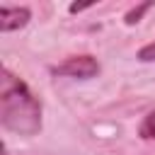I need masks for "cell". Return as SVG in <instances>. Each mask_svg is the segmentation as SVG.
<instances>
[{
  "mask_svg": "<svg viewBox=\"0 0 155 155\" xmlns=\"http://www.w3.org/2000/svg\"><path fill=\"white\" fill-rule=\"evenodd\" d=\"M0 124L5 131L27 138L41 131V102L7 68L0 70Z\"/></svg>",
  "mask_w": 155,
  "mask_h": 155,
  "instance_id": "obj_1",
  "label": "cell"
},
{
  "mask_svg": "<svg viewBox=\"0 0 155 155\" xmlns=\"http://www.w3.org/2000/svg\"><path fill=\"white\" fill-rule=\"evenodd\" d=\"M97 73H99V63H97L92 56H73V58H68L65 63H61V65L53 68V75L80 78V80L94 78Z\"/></svg>",
  "mask_w": 155,
  "mask_h": 155,
  "instance_id": "obj_2",
  "label": "cell"
},
{
  "mask_svg": "<svg viewBox=\"0 0 155 155\" xmlns=\"http://www.w3.org/2000/svg\"><path fill=\"white\" fill-rule=\"evenodd\" d=\"M29 19H31L29 7H10V5L0 7V31H5V34L15 31V29H22Z\"/></svg>",
  "mask_w": 155,
  "mask_h": 155,
  "instance_id": "obj_3",
  "label": "cell"
},
{
  "mask_svg": "<svg viewBox=\"0 0 155 155\" xmlns=\"http://www.w3.org/2000/svg\"><path fill=\"white\" fill-rule=\"evenodd\" d=\"M138 136L145 138V140H155V111H150V114L140 121V126H138Z\"/></svg>",
  "mask_w": 155,
  "mask_h": 155,
  "instance_id": "obj_4",
  "label": "cell"
},
{
  "mask_svg": "<svg viewBox=\"0 0 155 155\" xmlns=\"http://www.w3.org/2000/svg\"><path fill=\"white\" fill-rule=\"evenodd\" d=\"M150 7H155V2H143V5H138V7H133L131 12H126V17H124V22H126V24H136V22H138V19H140V17H143V15H145V12L150 10Z\"/></svg>",
  "mask_w": 155,
  "mask_h": 155,
  "instance_id": "obj_5",
  "label": "cell"
},
{
  "mask_svg": "<svg viewBox=\"0 0 155 155\" xmlns=\"http://www.w3.org/2000/svg\"><path fill=\"white\" fill-rule=\"evenodd\" d=\"M138 58H140V61H145V63H148V61H155V41L145 44V46L138 51Z\"/></svg>",
  "mask_w": 155,
  "mask_h": 155,
  "instance_id": "obj_6",
  "label": "cell"
},
{
  "mask_svg": "<svg viewBox=\"0 0 155 155\" xmlns=\"http://www.w3.org/2000/svg\"><path fill=\"white\" fill-rule=\"evenodd\" d=\"M90 5H92V2H85V5H78V2H75V5H70L68 10H70V12H82V10H87Z\"/></svg>",
  "mask_w": 155,
  "mask_h": 155,
  "instance_id": "obj_7",
  "label": "cell"
}]
</instances>
